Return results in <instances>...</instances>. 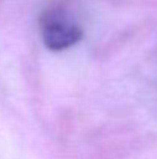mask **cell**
Wrapping results in <instances>:
<instances>
[{
    "mask_svg": "<svg viewBox=\"0 0 157 159\" xmlns=\"http://www.w3.org/2000/svg\"><path fill=\"white\" fill-rule=\"evenodd\" d=\"M40 34L46 48L62 51L76 45L82 39L83 31L62 11L50 9L40 16Z\"/></svg>",
    "mask_w": 157,
    "mask_h": 159,
    "instance_id": "1",
    "label": "cell"
}]
</instances>
